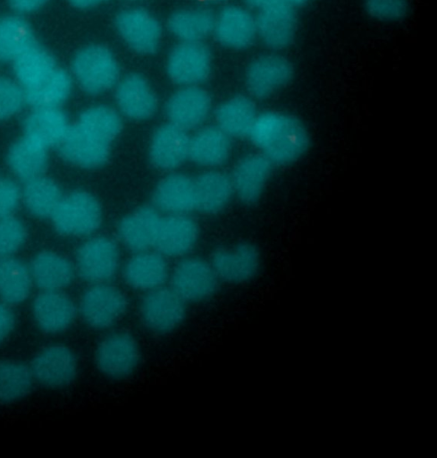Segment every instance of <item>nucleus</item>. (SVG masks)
I'll return each mask as SVG.
<instances>
[{"instance_id":"obj_31","label":"nucleus","mask_w":437,"mask_h":458,"mask_svg":"<svg viewBox=\"0 0 437 458\" xmlns=\"http://www.w3.org/2000/svg\"><path fill=\"white\" fill-rule=\"evenodd\" d=\"M214 15L203 7H185L174 11L167 20V29L178 42H204L213 32Z\"/></svg>"},{"instance_id":"obj_25","label":"nucleus","mask_w":437,"mask_h":458,"mask_svg":"<svg viewBox=\"0 0 437 458\" xmlns=\"http://www.w3.org/2000/svg\"><path fill=\"white\" fill-rule=\"evenodd\" d=\"M160 218L153 206L137 208L119 221L116 232L120 242L133 253L149 250L154 246Z\"/></svg>"},{"instance_id":"obj_22","label":"nucleus","mask_w":437,"mask_h":458,"mask_svg":"<svg viewBox=\"0 0 437 458\" xmlns=\"http://www.w3.org/2000/svg\"><path fill=\"white\" fill-rule=\"evenodd\" d=\"M257 38L272 49L288 47L297 33L298 17L295 7L281 3L258 11L256 16Z\"/></svg>"},{"instance_id":"obj_32","label":"nucleus","mask_w":437,"mask_h":458,"mask_svg":"<svg viewBox=\"0 0 437 458\" xmlns=\"http://www.w3.org/2000/svg\"><path fill=\"white\" fill-rule=\"evenodd\" d=\"M12 63L15 80L24 89L38 86L57 68L52 54L37 42Z\"/></svg>"},{"instance_id":"obj_12","label":"nucleus","mask_w":437,"mask_h":458,"mask_svg":"<svg viewBox=\"0 0 437 458\" xmlns=\"http://www.w3.org/2000/svg\"><path fill=\"white\" fill-rule=\"evenodd\" d=\"M33 378L45 387L58 389L70 386L77 377L78 358L63 344H52L43 348L29 365Z\"/></svg>"},{"instance_id":"obj_49","label":"nucleus","mask_w":437,"mask_h":458,"mask_svg":"<svg viewBox=\"0 0 437 458\" xmlns=\"http://www.w3.org/2000/svg\"><path fill=\"white\" fill-rule=\"evenodd\" d=\"M206 1H216V0H206Z\"/></svg>"},{"instance_id":"obj_19","label":"nucleus","mask_w":437,"mask_h":458,"mask_svg":"<svg viewBox=\"0 0 437 458\" xmlns=\"http://www.w3.org/2000/svg\"><path fill=\"white\" fill-rule=\"evenodd\" d=\"M31 311L37 327L42 332L55 335L72 325L78 308L63 291H42L34 298Z\"/></svg>"},{"instance_id":"obj_21","label":"nucleus","mask_w":437,"mask_h":458,"mask_svg":"<svg viewBox=\"0 0 437 458\" xmlns=\"http://www.w3.org/2000/svg\"><path fill=\"white\" fill-rule=\"evenodd\" d=\"M189 139L187 131L169 122L160 125L154 131L149 143L151 164L164 171L181 166L189 158Z\"/></svg>"},{"instance_id":"obj_36","label":"nucleus","mask_w":437,"mask_h":458,"mask_svg":"<svg viewBox=\"0 0 437 458\" xmlns=\"http://www.w3.org/2000/svg\"><path fill=\"white\" fill-rule=\"evenodd\" d=\"M21 197L29 212L36 217H51L63 194L52 179L40 175L25 182Z\"/></svg>"},{"instance_id":"obj_17","label":"nucleus","mask_w":437,"mask_h":458,"mask_svg":"<svg viewBox=\"0 0 437 458\" xmlns=\"http://www.w3.org/2000/svg\"><path fill=\"white\" fill-rule=\"evenodd\" d=\"M56 147L65 161L86 169L103 166L110 157V143L87 131L78 123L70 125Z\"/></svg>"},{"instance_id":"obj_15","label":"nucleus","mask_w":437,"mask_h":458,"mask_svg":"<svg viewBox=\"0 0 437 458\" xmlns=\"http://www.w3.org/2000/svg\"><path fill=\"white\" fill-rule=\"evenodd\" d=\"M212 35L225 48L246 49L257 38L256 16L244 6L226 5L214 15Z\"/></svg>"},{"instance_id":"obj_30","label":"nucleus","mask_w":437,"mask_h":458,"mask_svg":"<svg viewBox=\"0 0 437 458\" xmlns=\"http://www.w3.org/2000/svg\"><path fill=\"white\" fill-rule=\"evenodd\" d=\"M196 209L215 214L230 202L234 192L230 175L215 169L206 171L194 179Z\"/></svg>"},{"instance_id":"obj_7","label":"nucleus","mask_w":437,"mask_h":458,"mask_svg":"<svg viewBox=\"0 0 437 458\" xmlns=\"http://www.w3.org/2000/svg\"><path fill=\"white\" fill-rule=\"evenodd\" d=\"M141 359L138 341L130 333L116 331L107 335L97 344L95 363L106 377L122 380L132 376Z\"/></svg>"},{"instance_id":"obj_26","label":"nucleus","mask_w":437,"mask_h":458,"mask_svg":"<svg viewBox=\"0 0 437 458\" xmlns=\"http://www.w3.org/2000/svg\"><path fill=\"white\" fill-rule=\"evenodd\" d=\"M33 284L42 291H63L73 281L75 267L63 255L44 250L29 265Z\"/></svg>"},{"instance_id":"obj_38","label":"nucleus","mask_w":437,"mask_h":458,"mask_svg":"<svg viewBox=\"0 0 437 458\" xmlns=\"http://www.w3.org/2000/svg\"><path fill=\"white\" fill-rule=\"evenodd\" d=\"M34 378L29 365L12 359L0 360V404H9L29 394Z\"/></svg>"},{"instance_id":"obj_40","label":"nucleus","mask_w":437,"mask_h":458,"mask_svg":"<svg viewBox=\"0 0 437 458\" xmlns=\"http://www.w3.org/2000/svg\"><path fill=\"white\" fill-rule=\"evenodd\" d=\"M27 236L23 223L11 216L0 219V258L13 256L24 243Z\"/></svg>"},{"instance_id":"obj_3","label":"nucleus","mask_w":437,"mask_h":458,"mask_svg":"<svg viewBox=\"0 0 437 458\" xmlns=\"http://www.w3.org/2000/svg\"><path fill=\"white\" fill-rule=\"evenodd\" d=\"M102 216L98 199L87 191L78 190L63 196L51 218L61 234L88 236L99 228Z\"/></svg>"},{"instance_id":"obj_13","label":"nucleus","mask_w":437,"mask_h":458,"mask_svg":"<svg viewBox=\"0 0 437 458\" xmlns=\"http://www.w3.org/2000/svg\"><path fill=\"white\" fill-rule=\"evenodd\" d=\"M217 277L231 284H242L254 279L261 267L258 248L250 242H240L232 248H218L211 255Z\"/></svg>"},{"instance_id":"obj_9","label":"nucleus","mask_w":437,"mask_h":458,"mask_svg":"<svg viewBox=\"0 0 437 458\" xmlns=\"http://www.w3.org/2000/svg\"><path fill=\"white\" fill-rule=\"evenodd\" d=\"M119 267L120 250L116 242L109 237H92L77 250L75 271L90 284L109 283Z\"/></svg>"},{"instance_id":"obj_34","label":"nucleus","mask_w":437,"mask_h":458,"mask_svg":"<svg viewBox=\"0 0 437 458\" xmlns=\"http://www.w3.org/2000/svg\"><path fill=\"white\" fill-rule=\"evenodd\" d=\"M29 267L13 256L0 258V301L19 305L29 296L32 288Z\"/></svg>"},{"instance_id":"obj_44","label":"nucleus","mask_w":437,"mask_h":458,"mask_svg":"<svg viewBox=\"0 0 437 458\" xmlns=\"http://www.w3.org/2000/svg\"><path fill=\"white\" fill-rule=\"evenodd\" d=\"M15 322V314L11 306L0 301V345L13 331Z\"/></svg>"},{"instance_id":"obj_2","label":"nucleus","mask_w":437,"mask_h":458,"mask_svg":"<svg viewBox=\"0 0 437 458\" xmlns=\"http://www.w3.org/2000/svg\"><path fill=\"white\" fill-rule=\"evenodd\" d=\"M72 79L90 96L102 95L114 89L121 78L116 55L102 44H89L80 48L71 64Z\"/></svg>"},{"instance_id":"obj_8","label":"nucleus","mask_w":437,"mask_h":458,"mask_svg":"<svg viewBox=\"0 0 437 458\" xmlns=\"http://www.w3.org/2000/svg\"><path fill=\"white\" fill-rule=\"evenodd\" d=\"M213 56L204 42H178L165 58V72L179 87L200 86L210 76Z\"/></svg>"},{"instance_id":"obj_46","label":"nucleus","mask_w":437,"mask_h":458,"mask_svg":"<svg viewBox=\"0 0 437 458\" xmlns=\"http://www.w3.org/2000/svg\"><path fill=\"white\" fill-rule=\"evenodd\" d=\"M245 3L257 11L264 10L273 5L285 3L284 0H244Z\"/></svg>"},{"instance_id":"obj_37","label":"nucleus","mask_w":437,"mask_h":458,"mask_svg":"<svg viewBox=\"0 0 437 458\" xmlns=\"http://www.w3.org/2000/svg\"><path fill=\"white\" fill-rule=\"evenodd\" d=\"M34 43L32 29L20 14L0 17V61L13 62Z\"/></svg>"},{"instance_id":"obj_43","label":"nucleus","mask_w":437,"mask_h":458,"mask_svg":"<svg viewBox=\"0 0 437 458\" xmlns=\"http://www.w3.org/2000/svg\"><path fill=\"white\" fill-rule=\"evenodd\" d=\"M21 198V191L16 182L0 178V219L13 216Z\"/></svg>"},{"instance_id":"obj_24","label":"nucleus","mask_w":437,"mask_h":458,"mask_svg":"<svg viewBox=\"0 0 437 458\" xmlns=\"http://www.w3.org/2000/svg\"><path fill=\"white\" fill-rule=\"evenodd\" d=\"M152 203L167 215L188 214L196 209L194 179L181 173L167 174L155 187Z\"/></svg>"},{"instance_id":"obj_29","label":"nucleus","mask_w":437,"mask_h":458,"mask_svg":"<svg viewBox=\"0 0 437 458\" xmlns=\"http://www.w3.org/2000/svg\"><path fill=\"white\" fill-rule=\"evenodd\" d=\"M70 125L59 107L33 108L23 121L24 136L48 148L57 146Z\"/></svg>"},{"instance_id":"obj_27","label":"nucleus","mask_w":437,"mask_h":458,"mask_svg":"<svg viewBox=\"0 0 437 458\" xmlns=\"http://www.w3.org/2000/svg\"><path fill=\"white\" fill-rule=\"evenodd\" d=\"M231 151V138L216 125L201 128L189 139V158L204 167L223 165Z\"/></svg>"},{"instance_id":"obj_33","label":"nucleus","mask_w":437,"mask_h":458,"mask_svg":"<svg viewBox=\"0 0 437 458\" xmlns=\"http://www.w3.org/2000/svg\"><path fill=\"white\" fill-rule=\"evenodd\" d=\"M46 149L23 136L10 146L6 161L13 173L26 182L43 175L48 163Z\"/></svg>"},{"instance_id":"obj_18","label":"nucleus","mask_w":437,"mask_h":458,"mask_svg":"<svg viewBox=\"0 0 437 458\" xmlns=\"http://www.w3.org/2000/svg\"><path fill=\"white\" fill-rule=\"evenodd\" d=\"M273 167L260 152L245 155L238 160L230 178L234 194L243 204L250 206L260 200Z\"/></svg>"},{"instance_id":"obj_1","label":"nucleus","mask_w":437,"mask_h":458,"mask_svg":"<svg viewBox=\"0 0 437 458\" xmlns=\"http://www.w3.org/2000/svg\"><path fill=\"white\" fill-rule=\"evenodd\" d=\"M248 138L273 166L297 163L311 146V135L306 123L284 111L258 113Z\"/></svg>"},{"instance_id":"obj_35","label":"nucleus","mask_w":437,"mask_h":458,"mask_svg":"<svg viewBox=\"0 0 437 458\" xmlns=\"http://www.w3.org/2000/svg\"><path fill=\"white\" fill-rule=\"evenodd\" d=\"M73 79L70 72L57 67L38 86L25 90V101L33 108L59 107L70 97Z\"/></svg>"},{"instance_id":"obj_6","label":"nucleus","mask_w":437,"mask_h":458,"mask_svg":"<svg viewBox=\"0 0 437 458\" xmlns=\"http://www.w3.org/2000/svg\"><path fill=\"white\" fill-rule=\"evenodd\" d=\"M128 308L129 301L121 289L101 283L93 284L83 292L78 310L89 327L105 330L121 320Z\"/></svg>"},{"instance_id":"obj_47","label":"nucleus","mask_w":437,"mask_h":458,"mask_svg":"<svg viewBox=\"0 0 437 458\" xmlns=\"http://www.w3.org/2000/svg\"><path fill=\"white\" fill-rule=\"evenodd\" d=\"M70 4L78 9H90L97 7L108 0H68Z\"/></svg>"},{"instance_id":"obj_48","label":"nucleus","mask_w":437,"mask_h":458,"mask_svg":"<svg viewBox=\"0 0 437 458\" xmlns=\"http://www.w3.org/2000/svg\"><path fill=\"white\" fill-rule=\"evenodd\" d=\"M310 1H312V0H284V2L286 4H289L294 7L298 6V5L306 4L309 3Z\"/></svg>"},{"instance_id":"obj_4","label":"nucleus","mask_w":437,"mask_h":458,"mask_svg":"<svg viewBox=\"0 0 437 458\" xmlns=\"http://www.w3.org/2000/svg\"><path fill=\"white\" fill-rule=\"evenodd\" d=\"M113 25L120 39L137 55H151L161 46L162 24L147 9L139 6L124 8L115 15Z\"/></svg>"},{"instance_id":"obj_20","label":"nucleus","mask_w":437,"mask_h":458,"mask_svg":"<svg viewBox=\"0 0 437 458\" xmlns=\"http://www.w3.org/2000/svg\"><path fill=\"white\" fill-rule=\"evenodd\" d=\"M198 226L188 214L161 216L153 248L165 258L188 254L196 245Z\"/></svg>"},{"instance_id":"obj_50","label":"nucleus","mask_w":437,"mask_h":458,"mask_svg":"<svg viewBox=\"0 0 437 458\" xmlns=\"http://www.w3.org/2000/svg\"><path fill=\"white\" fill-rule=\"evenodd\" d=\"M130 1H136V0H130Z\"/></svg>"},{"instance_id":"obj_10","label":"nucleus","mask_w":437,"mask_h":458,"mask_svg":"<svg viewBox=\"0 0 437 458\" xmlns=\"http://www.w3.org/2000/svg\"><path fill=\"white\" fill-rule=\"evenodd\" d=\"M219 278L212 265L197 257L181 259L171 275V288L187 303H199L217 292Z\"/></svg>"},{"instance_id":"obj_5","label":"nucleus","mask_w":437,"mask_h":458,"mask_svg":"<svg viewBox=\"0 0 437 458\" xmlns=\"http://www.w3.org/2000/svg\"><path fill=\"white\" fill-rule=\"evenodd\" d=\"M139 315L149 332L158 335H168L185 320L187 302L171 287L164 285L145 293L139 301Z\"/></svg>"},{"instance_id":"obj_39","label":"nucleus","mask_w":437,"mask_h":458,"mask_svg":"<svg viewBox=\"0 0 437 458\" xmlns=\"http://www.w3.org/2000/svg\"><path fill=\"white\" fill-rule=\"evenodd\" d=\"M77 123L110 144L118 137L122 128L120 113L105 105L88 107L80 114Z\"/></svg>"},{"instance_id":"obj_28","label":"nucleus","mask_w":437,"mask_h":458,"mask_svg":"<svg viewBox=\"0 0 437 458\" xmlns=\"http://www.w3.org/2000/svg\"><path fill=\"white\" fill-rule=\"evenodd\" d=\"M257 114L254 98L245 95L224 100L214 113L216 126L231 139L248 137Z\"/></svg>"},{"instance_id":"obj_23","label":"nucleus","mask_w":437,"mask_h":458,"mask_svg":"<svg viewBox=\"0 0 437 458\" xmlns=\"http://www.w3.org/2000/svg\"><path fill=\"white\" fill-rule=\"evenodd\" d=\"M169 276L166 258L156 250L133 253L122 268L124 282L144 293L164 286Z\"/></svg>"},{"instance_id":"obj_45","label":"nucleus","mask_w":437,"mask_h":458,"mask_svg":"<svg viewBox=\"0 0 437 458\" xmlns=\"http://www.w3.org/2000/svg\"><path fill=\"white\" fill-rule=\"evenodd\" d=\"M10 7L18 14H27L39 10L47 0H7Z\"/></svg>"},{"instance_id":"obj_41","label":"nucleus","mask_w":437,"mask_h":458,"mask_svg":"<svg viewBox=\"0 0 437 458\" xmlns=\"http://www.w3.org/2000/svg\"><path fill=\"white\" fill-rule=\"evenodd\" d=\"M25 90L20 83L6 76H0V120L16 114L23 106Z\"/></svg>"},{"instance_id":"obj_42","label":"nucleus","mask_w":437,"mask_h":458,"mask_svg":"<svg viewBox=\"0 0 437 458\" xmlns=\"http://www.w3.org/2000/svg\"><path fill=\"white\" fill-rule=\"evenodd\" d=\"M366 12L381 21H397L408 10V0H364Z\"/></svg>"},{"instance_id":"obj_14","label":"nucleus","mask_w":437,"mask_h":458,"mask_svg":"<svg viewBox=\"0 0 437 458\" xmlns=\"http://www.w3.org/2000/svg\"><path fill=\"white\" fill-rule=\"evenodd\" d=\"M114 99L118 112L133 121L149 119L155 114L158 106L152 85L139 72L121 76L114 87Z\"/></svg>"},{"instance_id":"obj_16","label":"nucleus","mask_w":437,"mask_h":458,"mask_svg":"<svg viewBox=\"0 0 437 458\" xmlns=\"http://www.w3.org/2000/svg\"><path fill=\"white\" fill-rule=\"evenodd\" d=\"M211 109V96L201 86L180 87L164 106L168 122L187 131L202 125Z\"/></svg>"},{"instance_id":"obj_11","label":"nucleus","mask_w":437,"mask_h":458,"mask_svg":"<svg viewBox=\"0 0 437 458\" xmlns=\"http://www.w3.org/2000/svg\"><path fill=\"white\" fill-rule=\"evenodd\" d=\"M293 76V65L287 58L276 54H265L248 64L245 72V84L252 98L263 100L288 86Z\"/></svg>"}]
</instances>
